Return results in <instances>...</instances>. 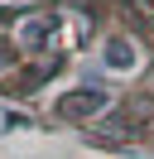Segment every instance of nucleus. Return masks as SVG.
Masks as SVG:
<instances>
[{
    "label": "nucleus",
    "mask_w": 154,
    "mask_h": 159,
    "mask_svg": "<svg viewBox=\"0 0 154 159\" xmlns=\"http://www.w3.org/2000/svg\"><path fill=\"white\" fill-rule=\"evenodd\" d=\"M53 111H58L63 120H92L96 111H106V92H101V87H77V92H63Z\"/></svg>",
    "instance_id": "nucleus-1"
},
{
    "label": "nucleus",
    "mask_w": 154,
    "mask_h": 159,
    "mask_svg": "<svg viewBox=\"0 0 154 159\" xmlns=\"http://www.w3.org/2000/svg\"><path fill=\"white\" fill-rule=\"evenodd\" d=\"M106 68H135V48L125 39H111L106 43Z\"/></svg>",
    "instance_id": "nucleus-2"
},
{
    "label": "nucleus",
    "mask_w": 154,
    "mask_h": 159,
    "mask_svg": "<svg viewBox=\"0 0 154 159\" xmlns=\"http://www.w3.org/2000/svg\"><path fill=\"white\" fill-rule=\"evenodd\" d=\"M48 29H53V24H48V20H29V24H24V34H19V39H24L29 48H38V43L48 39Z\"/></svg>",
    "instance_id": "nucleus-3"
}]
</instances>
